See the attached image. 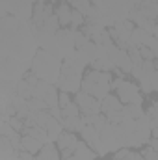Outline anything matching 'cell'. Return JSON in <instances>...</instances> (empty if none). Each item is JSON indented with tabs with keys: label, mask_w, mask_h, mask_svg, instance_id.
Returning a JSON list of instances; mask_svg holds the SVG:
<instances>
[{
	"label": "cell",
	"mask_w": 158,
	"mask_h": 160,
	"mask_svg": "<svg viewBox=\"0 0 158 160\" xmlns=\"http://www.w3.org/2000/svg\"><path fill=\"white\" fill-rule=\"evenodd\" d=\"M112 82H114L112 71H97V69L89 67L84 71V77H82V91L102 101L106 95H110Z\"/></svg>",
	"instance_id": "6da1fadb"
},
{
	"label": "cell",
	"mask_w": 158,
	"mask_h": 160,
	"mask_svg": "<svg viewBox=\"0 0 158 160\" xmlns=\"http://www.w3.org/2000/svg\"><path fill=\"white\" fill-rule=\"evenodd\" d=\"M62 65L63 63H60V60L52 52L41 48V50H37V54L32 60V73H36L41 80H47V82L52 84V82H56L60 78Z\"/></svg>",
	"instance_id": "7a4b0ae2"
},
{
	"label": "cell",
	"mask_w": 158,
	"mask_h": 160,
	"mask_svg": "<svg viewBox=\"0 0 158 160\" xmlns=\"http://www.w3.org/2000/svg\"><path fill=\"white\" fill-rule=\"evenodd\" d=\"M112 91L119 97L123 104H141V88L125 77L114 78L112 82Z\"/></svg>",
	"instance_id": "3957f363"
},
{
	"label": "cell",
	"mask_w": 158,
	"mask_h": 160,
	"mask_svg": "<svg viewBox=\"0 0 158 160\" xmlns=\"http://www.w3.org/2000/svg\"><path fill=\"white\" fill-rule=\"evenodd\" d=\"M123 108H125V104L119 101L116 93H110L101 101V114H104L108 118V121L114 125L123 121Z\"/></svg>",
	"instance_id": "277c9868"
},
{
	"label": "cell",
	"mask_w": 158,
	"mask_h": 160,
	"mask_svg": "<svg viewBox=\"0 0 158 160\" xmlns=\"http://www.w3.org/2000/svg\"><path fill=\"white\" fill-rule=\"evenodd\" d=\"M80 142H82V140H78L77 132L63 130V132L58 136V140H56V145H58V149H60L62 160H65V158H69V157H73V155L77 153V149H78Z\"/></svg>",
	"instance_id": "5b68a950"
},
{
	"label": "cell",
	"mask_w": 158,
	"mask_h": 160,
	"mask_svg": "<svg viewBox=\"0 0 158 160\" xmlns=\"http://www.w3.org/2000/svg\"><path fill=\"white\" fill-rule=\"evenodd\" d=\"M75 102L78 104L80 114H82V116L101 114V101L95 99L93 95H87V93L82 91V89H80L78 93H75Z\"/></svg>",
	"instance_id": "8992f818"
},
{
	"label": "cell",
	"mask_w": 158,
	"mask_h": 160,
	"mask_svg": "<svg viewBox=\"0 0 158 160\" xmlns=\"http://www.w3.org/2000/svg\"><path fill=\"white\" fill-rule=\"evenodd\" d=\"M80 136L82 140L95 151L101 155V132L93 127V125H84V128L80 130Z\"/></svg>",
	"instance_id": "52a82bcc"
},
{
	"label": "cell",
	"mask_w": 158,
	"mask_h": 160,
	"mask_svg": "<svg viewBox=\"0 0 158 160\" xmlns=\"http://www.w3.org/2000/svg\"><path fill=\"white\" fill-rule=\"evenodd\" d=\"M54 15L60 22L62 28H71V19H73V8L69 2H60L54 8Z\"/></svg>",
	"instance_id": "ba28073f"
},
{
	"label": "cell",
	"mask_w": 158,
	"mask_h": 160,
	"mask_svg": "<svg viewBox=\"0 0 158 160\" xmlns=\"http://www.w3.org/2000/svg\"><path fill=\"white\" fill-rule=\"evenodd\" d=\"M60 158H62L60 149H58V145L52 143V142H47V143L43 145V149L37 153V157H36V160H60Z\"/></svg>",
	"instance_id": "9c48e42d"
},
{
	"label": "cell",
	"mask_w": 158,
	"mask_h": 160,
	"mask_svg": "<svg viewBox=\"0 0 158 160\" xmlns=\"http://www.w3.org/2000/svg\"><path fill=\"white\" fill-rule=\"evenodd\" d=\"M43 142L37 140V138H34V136H30V134H22V151H28V153H32V155H37L41 149H43Z\"/></svg>",
	"instance_id": "30bf717a"
},
{
	"label": "cell",
	"mask_w": 158,
	"mask_h": 160,
	"mask_svg": "<svg viewBox=\"0 0 158 160\" xmlns=\"http://www.w3.org/2000/svg\"><path fill=\"white\" fill-rule=\"evenodd\" d=\"M95 151L82 140L80 142V145H78V149H77V153L73 155V157H69V158H65V160H95Z\"/></svg>",
	"instance_id": "8fae6325"
},
{
	"label": "cell",
	"mask_w": 158,
	"mask_h": 160,
	"mask_svg": "<svg viewBox=\"0 0 158 160\" xmlns=\"http://www.w3.org/2000/svg\"><path fill=\"white\" fill-rule=\"evenodd\" d=\"M140 153H141V157L145 160H158V153L147 143V145H143L141 149H140Z\"/></svg>",
	"instance_id": "7c38bea8"
},
{
	"label": "cell",
	"mask_w": 158,
	"mask_h": 160,
	"mask_svg": "<svg viewBox=\"0 0 158 160\" xmlns=\"http://www.w3.org/2000/svg\"><path fill=\"white\" fill-rule=\"evenodd\" d=\"M140 54H141V58H143V62L145 60H156V50H153V48H149V47H145V45H141L140 47Z\"/></svg>",
	"instance_id": "4fadbf2b"
},
{
	"label": "cell",
	"mask_w": 158,
	"mask_h": 160,
	"mask_svg": "<svg viewBox=\"0 0 158 160\" xmlns=\"http://www.w3.org/2000/svg\"><path fill=\"white\" fill-rule=\"evenodd\" d=\"M17 160H36V158H34V155H32V153H28V151H19Z\"/></svg>",
	"instance_id": "5bb4252c"
},
{
	"label": "cell",
	"mask_w": 158,
	"mask_h": 160,
	"mask_svg": "<svg viewBox=\"0 0 158 160\" xmlns=\"http://www.w3.org/2000/svg\"><path fill=\"white\" fill-rule=\"evenodd\" d=\"M112 160H117V158H112Z\"/></svg>",
	"instance_id": "9a60e30c"
}]
</instances>
